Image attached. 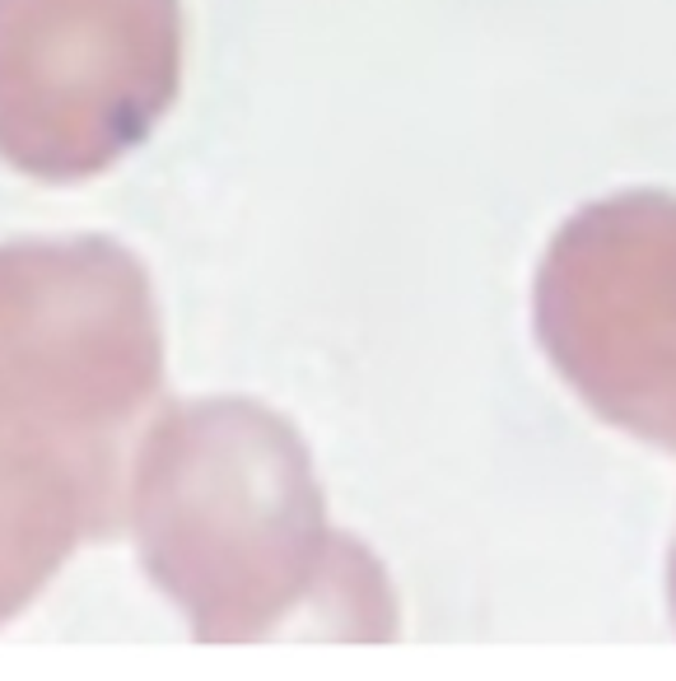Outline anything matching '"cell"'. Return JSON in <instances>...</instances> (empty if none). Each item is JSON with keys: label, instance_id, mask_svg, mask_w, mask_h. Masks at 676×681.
<instances>
[{"label": "cell", "instance_id": "6", "mask_svg": "<svg viewBox=\"0 0 676 681\" xmlns=\"http://www.w3.org/2000/svg\"><path fill=\"white\" fill-rule=\"evenodd\" d=\"M672 607H676V556H672Z\"/></svg>", "mask_w": 676, "mask_h": 681}, {"label": "cell", "instance_id": "5", "mask_svg": "<svg viewBox=\"0 0 676 681\" xmlns=\"http://www.w3.org/2000/svg\"><path fill=\"white\" fill-rule=\"evenodd\" d=\"M122 439H103L0 383V626L19 616L85 537L127 523Z\"/></svg>", "mask_w": 676, "mask_h": 681}, {"label": "cell", "instance_id": "2", "mask_svg": "<svg viewBox=\"0 0 676 681\" xmlns=\"http://www.w3.org/2000/svg\"><path fill=\"white\" fill-rule=\"evenodd\" d=\"M177 0H0V150L43 183L103 173L168 112Z\"/></svg>", "mask_w": 676, "mask_h": 681}, {"label": "cell", "instance_id": "4", "mask_svg": "<svg viewBox=\"0 0 676 681\" xmlns=\"http://www.w3.org/2000/svg\"><path fill=\"white\" fill-rule=\"evenodd\" d=\"M0 378L127 439L164 383L145 266L98 233L0 243Z\"/></svg>", "mask_w": 676, "mask_h": 681}, {"label": "cell", "instance_id": "1", "mask_svg": "<svg viewBox=\"0 0 676 681\" xmlns=\"http://www.w3.org/2000/svg\"><path fill=\"white\" fill-rule=\"evenodd\" d=\"M127 523L145 574L201 645L392 635L388 583L331 532L304 439L248 397L177 402L150 420L131 458Z\"/></svg>", "mask_w": 676, "mask_h": 681}, {"label": "cell", "instance_id": "3", "mask_svg": "<svg viewBox=\"0 0 676 681\" xmlns=\"http://www.w3.org/2000/svg\"><path fill=\"white\" fill-rule=\"evenodd\" d=\"M536 332L607 425L676 453V201L630 191L574 216L536 276Z\"/></svg>", "mask_w": 676, "mask_h": 681}]
</instances>
